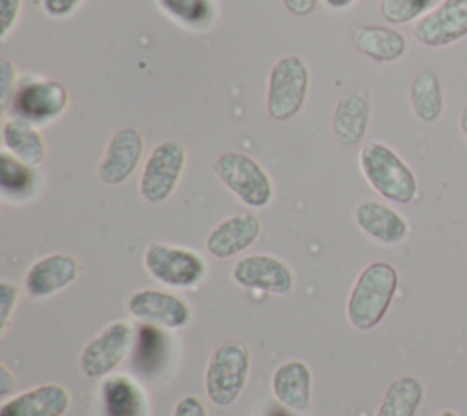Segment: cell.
<instances>
[{
  "instance_id": "cell-36",
  "label": "cell",
  "mask_w": 467,
  "mask_h": 416,
  "mask_svg": "<svg viewBox=\"0 0 467 416\" xmlns=\"http://www.w3.org/2000/svg\"><path fill=\"white\" fill-rule=\"evenodd\" d=\"M460 130L467 139V106H463L460 111Z\"/></svg>"
},
{
  "instance_id": "cell-13",
  "label": "cell",
  "mask_w": 467,
  "mask_h": 416,
  "mask_svg": "<svg viewBox=\"0 0 467 416\" xmlns=\"http://www.w3.org/2000/svg\"><path fill=\"white\" fill-rule=\"evenodd\" d=\"M128 312L142 321L155 323L170 330H181L192 321V307L177 294L144 288L131 294Z\"/></svg>"
},
{
  "instance_id": "cell-9",
  "label": "cell",
  "mask_w": 467,
  "mask_h": 416,
  "mask_svg": "<svg viewBox=\"0 0 467 416\" xmlns=\"http://www.w3.org/2000/svg\"><path fill=\"white\" fill-rule=\"evenodd\" d=\"M131 345V325L113 321L104 327L80 352L78 365L88 380L109 376L126 358Z\"/></svg>"
},
{
  "instance_id": "cell-12",
  "label": "cell",
  "mask_w": 467,
  "mask_h": 416,
  "mask_svg": "<svg viewBox=\"0 0 467 416\" xmlns=\"http://www.w3.org/2000/svg\"><path fill=\"white\" fill-rule=\"evenodd\" d=\"M463 36H467V0H441L414 27V38L425 47H443Z\"/></svg>"
},
{
  "instance_id": "cell-1",
  "label": "cell",
  "mask_w": 467,
  "mask_h": 416,
  "mask_svg": "<svg viewBox=\"0 0 467 416\" xmlns=\"http://www.w3.org/2000/svg\"><path fill=\"white\" fill-rule=\"evenodd\" d=\"M398 270L387 261L368 263L356 277L347 301V319L361 332L376 328L398 292Z\"/></svg>"
},
{
  "instance_id": "cell-23",
  "label": "cell",
  "mask_w": 467,
  "mask_h": 416,
  "mask_svg": "<svg viewBox=\"0 0 467 416\" xmlns=\"http://www.w3.org/2000/svg\"><path fill=\"white\" fill-rule=\"evenodd\" d=\"M409 100L412 113L421 122H436L443 113V89L432 69H420L409 86Z\"/></svg>"
},
{
  "instance_id": "cell-2",
  "label": "cell",
  "mask_w": 467,
  "mask_h": 416,
  "mask_svg": "<svg viewBox=\"0 0 467 416\" xmlns=\"http://www.w3.org/2000/svg\"><path fill=\"white\" fill-rule=\"evenodd\" d=\"M359 170L367 182L390 203L409 204L418 195V181L409 164L385 142L370 140L359 150Z\"/></svg>"
},
{
  "instance_id": "cell-34",
  "label": "cell",
  "mask_w": 467,
  "mask_h": 416,
  "mask_svg": "<svg viewBox=\"0 0 467 416\" xmlns=\"http://www.w3.org/2000/svg\"><path fill=\"white\" fill-rule=\"evenodd\" d=\"M15 387H16L15 376H13L11 370L2 363V365H0V396H2V398H7V394H9L11 390H15Z\"/></svg>"
},
{
  "instance_id": "cell-11",
  "label": "cell",
  "mask_w": 467,
  "mask_h": 416,
  "mask_svg": "<svg viewBox=\"0 0 467 416\" xmlns=\"http://www.w3.org/2000/svg\"><path fill=\"white\" fill-rule=\"evenodd\" d=\"M144 153V139L139 130L124 126L117 130L106 144L97 166V177L108 186L124 184L139 168Z\"/></svg>"
},
{
  "instance_id": "cell-26",
  "label": "cell",
  "mask_w": 467,
  "mask_h": 416,
  "mask_svg": "<svg viewBox=\"0 0 467 416\" xmlns=\"http://www.w3.org/2000/svg\"><path fill=\"white\" fill-rule=\"evenodd\" d=\"M104 416H142L144 396L124 376H111L102 385Z\"/></svg>"
},
{
  "instance_id": "cell-28",
  "label": "cell",
  "mask_w": 467,
  "mask_h": 416,
  "mask_svg": "<svg viewBox=\"0 0 467 416\" xmlns=\"http://www.w3.org/2000/svg\"><path fill=\"white\" fill-rule=\"evenodd\" d=\"M16 77H18V73H16L15 64L7 57H2L0 58V106H2L4 113L7 111L9 102L15 95V89L18 84Z\"/></svg>"
},
{
  "instance_id": "cell-33",
  "label": "cell",
  "mask_w": 467,
  "mask_h": 416,
  "mask_svg": "<svg viewBox=\"0 0 467 416\" xmlns=\"http://www.w3.org/2000/svg\"><path fill=\"white\" fill-rule=\"evenodd\" d=\"M285 9L294 16H308L316 11L319 0H281Z\"/></svg>"
},
{
  "instance_id": "cell-16",
  "label": "cell",
  "mask_w": 467,
  "mask_h": 416,
  "mask_svg": "<svg viewBox=\"0 0 467 416\" xmlns=\"http://www.w3.org/2000/svg\"><path fill=\"white\" fill-rule=\"evenodd\" d=\"M372 113V99L367 89H352L345 93L332 115V131L341 146L359 144L368 130Z\"/></svg>"
},
{
  "instance_id": "cell-20",
  "label": "cell",
  "mask_w": 467,
  "mask_h": 416,
  "mask_svg": "<svg viewBox=\"0 0 467 416\" xmlns=\"http://www.w3.org/2000/svg\"><path fill=\"white\" fill-rule=\"evenodd\" d=\"M352 42L361 55L378 64L400 60L407 51L405 35L385 26H358L352 33Z\"/></svg>"
},
{
  "instance_id": "cell-25",
  "label": "cell",
  "mask_w": 467,
  "mask_h": 416,
  "mask_svg": "<svg viewBox=\"0 0 467 416\" xmlns=\"http://www.w3.org/2000/svg\"><path fill=\"white\" fill-rule=\"evenodd\" d=\"M423 401V385L414 376H401L394 380L374 416H416Z\"/></svg>"
},
{
  "instance_id": "cell-19",
  "label": "cell",
  "mask_w": 467,
  "mask_h": 416,
  "mask_svg": "<svg viewBox=\"0 0 467 416\" xmlns=\"http://www.w3.org/2000/svg\"><path fill=\"white\" fill-rule=\"evenodd\" d=\"M274 398L292 412H306L312 400V370L301 359L281 363L272 374Z\"/></svg>"
},
{
  "instance_id": "cell-17",
  "label": "cell",
  "mask_w": 467,
  "mask_h": 416,
  "mask_svg": "<svg viewBox=\"0 0 467 416\" xmlns=\"http://www.w3.org/2000/svg\"><path fill=\"white\" fill-rule=\"evenodd\" d=\"M69 405L71 394L64 385L44 383L5 400L0 416H64Z\"/></svg>"
},
{
  "instance_id": "cell-6",
  "label": "cell",
  "mask_w": 467,
  "mask_h": 416,
  "mask_svg": "<svg viewBox=\"0 0 467 416\" xmlns=\"http://www.w3.org/2000/svg\"><path fill=\"white\" fill-rule=\"evenodd\" d=\"M212 170L243 204L250 208H265L272 203V179L248 153L224 151L212 162Z\"/></svg>"
},
{
  "instance_id": "cell-35",
  "label": "cell",
  "mask_w": 467,
  "mask_h": 416,
  "mask_svg": "<svg viewBox=\"0 0 467 416\" xmlns=\"http://www.w3.org/2000/svg\"><path fill=\"white\" fill-rule=\"evenodd\" d=\"M323 2L332 11H345L356 4V0H323Z\"/></svg>"
},
{
  "instance_id": "cell-18",
  "label": "cell",
  "mask_w": 467,
  "mask_h": 416,
  "mask_svg": "<svg viewBox=\"0 0 467 416\" xmlns=\"http://www.w3.org/2000/svg\"><path fill=\"white\" fill-rule=\"evenodd\" d=\"M358 228L376 243L392 246L409 235L407 219L392 206L379 201H363L354 210Z\"/></svg>"
},
{
  "instance_id": "cell-4",
  "label": "cell",
  "mask_w": 467,
  "mask_h": 416,
  "mask_svg": "<svg viewBox=\"0 0 467 416\" xmlns=\"http://www.w3.org/2000/svg\"><path fill=\"white\" fill-rule=\"evenodd\" d=\"M67 106L69 91L64 82L40 75H24L16 84L5 115L42 128L58 120Z\"/></svg>"
},
{
  "instance_id": "cell-3",
  "label": "cell",
  "mask_w": 467,
  "mask_h": 416,
  "mask_svg": "<svg viewBox=\"0 0 467 416\" xmlns=\"http://www.w3.org/2000/svg\"><path fill=\"white\" fill-rule=\"evenodd\" d=\"M250 372V350L239 339H226L208 358L204 370L206 398L215 407H230L243 394Z\"/></svg>"
},
{
  "instance_id": "cell-7",
  "label": "cell",
  "mask_w": 467,
  "mask_h": 416,
  "mask_svg": "<svg viewBox=\"0 0 467 416\" xmlns=\"http://www.w3.org/2000/svg\"><path fill=\"white\" fill-rule=\"evenodd\" d=\"M142 261L146 272L170 288H193L208 274L206 259L186 246L151 243L144 250Z\"/></svg>"
},
{
  "instance_id": "cell-24",
  "label": "cell",
  "mask_w": 467,
  "mask_h": 416,
  "mask_svg": "<svg viewBox=\"0 0 467 416\" xmlns=\"http://www.w3.org/2000/svg\"><path fill=\"white\" fill-rule=\"evenodd\" d=\"M159 9L188 31H208L219 18L215 0H157Z\"/></svg>"
},
{
  "instance_id": "cell-5",
  "label": "cell",
  "mask_w": 467,
  "mask_h": 416,
  "mask_svg": "<svg viewBox=\"0 0 467 416\" xmlns=\"http://www.w3.org/2000/svg\"><path fill=\"white\" fill-rule=\"evenodd\" d=\"M310 88V71L299 55H285L274 62L266 78V113L277 122L299 115Z\"/></svg>"
},
{
  "instance_id": "cell-15",
  "label": "cell",
  "mask_w": 467,
  "mask_h": 416,
  "mask_svg": "<svg viewBox=\"0 0 467 416\" xmlns=\"http://www.w3.org/2000/svg\"><path fill=\"white\" fill-rule=\"evenodd\" d=\"M261 235V221L254 213H235L217 223L206 235V250L217 259H228L248 250Z\"/></svg>"
},
{
  "instance_id": "cell-27",
  "label": "cell",
  "mask_w": 467,
  "mask_h": 416,
  "mask_svg": "<svg viewBox=\"0 0 467 416\" xmlns=\"http://www.w3.org/2000/svg\"><path fill=\"white\" fill-rule=\"evenodd\" d=\"M440 0H379V13L389 24H409L431 13Z\"/></svg>"
},
{
  "instance_id": "cell-8",
  "label": "cell",
  "mask_w": 467,
  "mask_h": 416,
  "mask_svg": "<svg viewBox=\"0 0 467 416\" xmlns=\"http://www.w3.org/2000/svg\"><path fill=\"white\" fill-rule=\"evenodd\" d=\"M186 166V148L177 140H162L150 151L139 179L140 197L150 204L168 201Z\"/></svg>"
},
{
  "instance_id": "cell-37",
  "label": "cell",
  "mask_w": 467,
  "mask_h": 416,
  "mask_svg": "<svg viewBox=\"0 0 467 416\" xmlns=\"http://www.w3.org/2000/svg\"><path fill=\"white\" fill-rule=\"evenodd\" d=\"M432 416H460V414H458V412H454V411H451V409H443V411L434 412Z\"/></svg>"
},
{
  "instance_id": "cell-21",
  "label": "cell",
  "mask_w": 467,
  "mask_h": 416,
  "mask_svg": "<svg viewBox=\"0 0 467 416\" xmlns=\"http://www.w3.org/2000/svg\"><path fill=\"white\" fill-rule=\"evenodd\" d=\"M2 148L22 162L40 168L46 161V140L40 130L16 117H5L2 124Z\"/></svg>"
},
{
  "instance_id": "cell-14",
  "label": "cell",
  "mask_w": 467,
  "mask_h": 416,
  "mask_svg": "<svg viewBox=\"0 0 467 416\" xmlns=\"http://www.w3.org/2000/svg\"><path fill=\"white\" fill-rule=\"evenodd\" d=\"M80 274V263L66 254L55 252L36 259L24 276L26 292L35 299H46L77 281Z\"/></svg>"
},
{
  "instance_id": "cell-10",
  "label": "cell",
  "mask_w": 467,
  "mask_h": 416,
  "mask_svg": "<svg viewBox=\"0 0 467 416\" xmlns=\"http://www.w3.org/2000/svg\"><path fill=\"white\" fill-rule=\"evenodd\" d=\"M232 277L243 288L274 296H285L294 288L292 268L272 254H250L237 259Z\"/></svg>"
},
{
  "instance_id": "cell-32",
  "label": "cell",
  "mask_w": 467,
  "mask_h": 416,
  "mask_svg": "<svg viewBox=\"0 0 467 416\" xmlns=\"http://www.w3.org/2000/svg\"><path fill=\"white\" fill-rule=\"evenodd\" d=\"M171 416H208V412L204 403L197 396L188 394L175 403Z\"/></svg>"
},
{
  "instance_id": "cell-29",
  "label": "cell",
  "mask_w": 467,
  "mask_h": 416,
  "mask_svg": "<svg viewBox=\"0 0 467 416\" xmlns=\"http://www.w3.org/2000/svg\"><path fill=\"white\" fill-rule=\"evenodd\" d=\"M20 297V288L11 283V281H2L0 283V327L2 334L9 327V319L13 316V310L16 307V301Z\"/></svg>"
},
{
  "instance_id": "cell-22",
  "label": "cell",
  "mask_w": 467,
  "mask_h": 416,
  "mask_svg": "<svg viewBox=\"0 0 467 416\" xmlns=\"http://www.w3.org/2000/svg\"><path fill=\"white\" fill-rule=\"evenodd\" d=\"M38 168L29 166L2 148L0 151V192L5 201L24 203L38 190Z\"/></svg>"
},
{
  "instance_id": "cell-31",
  "label": "cell",
  "mask_w": 467,
  "mask_h": 416,
  "mask_svg": "<svg viewBox=\"0 0 467 416\" xmlns=\"http://www.w3.org/2000/svg\"><path fill=\"white\" fill-rule=\"evenodd\" d=\"M84 0H42V9L49 18L64 20L77 13Z\"/></svg>"
},
{
  "instance_id": "cell-30",
  "label": "cell",
  "mask_w": 467,
  "mask_h": 416,
  "mask_svg": "<svg viewBox=\"0 0 467 416\" xmlns=\"http://www.w3.org/2000/svg\"><path fill=\"white\" fill-rule=\"evenodd\" d=\"M24 0H0V40H7L13 33L20 13H22Z\"/></svg>"
}]
</instances>
